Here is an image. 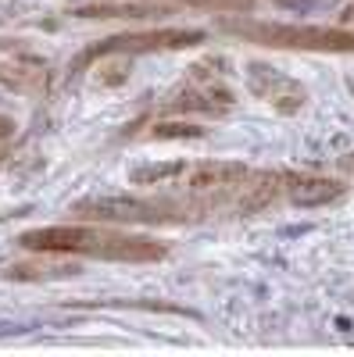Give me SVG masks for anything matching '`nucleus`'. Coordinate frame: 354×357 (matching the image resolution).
Segmentation results:
<instances>
[{"label": "nucleus", "mask_w": 354, "mask_h": 357, "mask_svg": "<svg viewBox=\"0 0 354 357\" xmlns=\"http://www.w3.org/2000/svg\"><path fill=\"white\" fill-rule=\"evenodd\" d=\"M25 250L40 254H90L104 261H161L168 254L165 243L147 240V236H122L94 225H47V229H29L18 236Z\"/></svg>", "instance_id": "obj_1"}, {"label": "nucleus", "mask_w": 354, "mask_h": 357, "mask_svg": "<svg viewBox=\"0 0 354 357\" xmlns=\"http://www.w3.org/2000/svg\"><path fill=\"white\" fill-rule=\"evenodd\" d=\"M251 36L269 40L276 47H301V50H354V33L347 29H293V25H261Z\"/></svg>", "instance_id": "obj_2"}, {"label": "nucleus", "mask_w": 354, "mask_h": 357, "mask_svg": "<svg viewBox=\"0 0 354 357\" xmlns=\"http://www.w3.org/2000/svg\"><path fill=\"white\" fill-rule=\"evenodd\" d=\"M204 33L200 29H158V33H133V36H115L108 43H97L94 50H86V57H97V54H111V50H122V54H147V50H175V47H193L200 43Z\"/></svg>", "instance_id": "obj_3"}, {"label": "nucleus", "mask_w": 354, "mask_h": 357, "mask_svg": "<svg viewBox=\"0 0 354 357\" xmlns=\"http://www.w3.org/2000/svg\"><path fill=\"white\" fill-rule=\"evenodd\" d=\"M75 211L97 222H161L165 204L151 200H133V197H101V200H82Z\"/></svg>", "instance_id": "obj_4"}, {"label": "nucleus", "mask_w": 354, "mask_h": 357, "mask_svg": "<svg viewBox=\"0 0 354 357\" xmlns=\"http://www.w3.org/2000/svg\"><path fill=\"white\" fill-rule=\"evenodd\" d=\"M244 178H247V165L240 161H208L186 175V186L190 190H226V186L244 183Z\"/></svg>", "instance_id": "obj_5"}, {"label": "nucleus", "mask_w": 354, "mask_h": 357, "mask_svg": "<svg viewBox=\"0 0 354 357\" xmlns=\"http://www.w3.org/2000/svg\"><path fill=\"white\" fill-rule=\"evenodd\" d=\"M344 183H337V178H326V175H304L297 178V183H290V200L297 207H326L333 200L344 197Z\"/></svg>", "instance_id": "obj_6"}, {"label": "nucleus", "mask_w": 354, "mask_h": 357, "mask_svg": "<svg viewBox=\"0 0 354 357\" xmlns=\"http://www.w3.org/2000/svg\"><path fill=\"white\" fill-rule=\"evenodd\" d=\"M0 82L8 89H15V93H33L43 82V75L33 72V68H22V65H8V68H0Z\"/></svg>", "instance_id": "obj_7"}, {"label": "nucleus", "mask_w": 354, "mask_h": 357, "mask_svg": "<svg viewBox=\"0 0 354 357\" xmlns=\"http://www.w3.org/2000/svg\"><path fill=\"white\" fill-rule=\"evenodd\" d=\"M172 175H183V161H168V165H143L136 168L129 178H133V186H158L165 183V178Z\"/></svg>", "instance_id": "obj_8"}, {"label": "nucleus", "mask_w": 354, "mask_h": 357, "mask_svg": "<svg viewBox=\"0 0 354 357\" xmlns=\"http://www.w3.org/2000/svg\"><path fill=\"white\" fill-rule=\"evenodd\" d=\"M204 129L190 126V122H161L151 129V139H200Z\"/></svg>", "instance_id": "obj_9"}, {"label": "nucleus", "mask_w": 354, "mask_h": 357, "mask_svg": "<svg viewBox=\"0 0 354 357\" xmlns=\"http://www.w3.org/2000/svg\"><path fill=\"white\" fill-rule=\"evenodd\" d=\"M186 8H200V11H251L254 0H179Z\"/></svg>", "instance_id": "obj_10"}, {"label": "nucleus", "mask_w": 354, "mask_h": 357, "mask_svg": "<svg viewBox=\"0 0 354 357\" xmlns=\"http://www.w3.org/2000/svg\"><path fill=\"white\" fill-rule=\"evenodd\" d=\"M272 4H279L286 11H311L315 4H322V0H272Z\"/></svg>", "instance_id": "obj_11"}, {"label": "nucleus", "mask_w": 354, "mask_h": 357, "mask_svg": "<svg viewBox=\"0 0 354 357\" xmlns=\"http://www.w3.org/2000/svg\"><path fill=\"white\" fill-rule=\"evenodd\" d=\"M11 132H15V122H11V118H0V143H4Z\"/></svg>", "instance_id": "obj_12"}]
</instances>
